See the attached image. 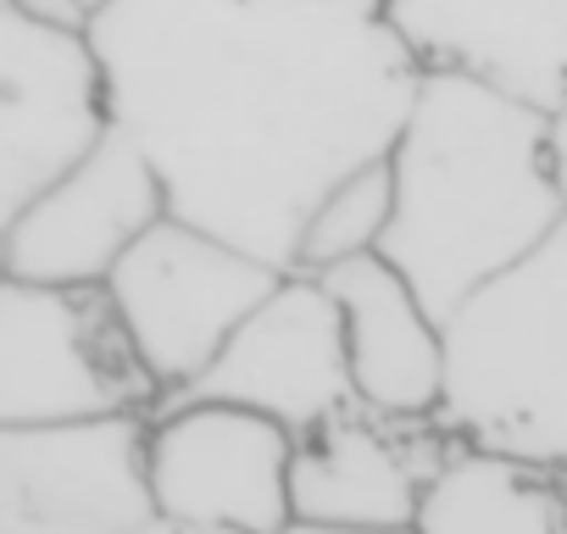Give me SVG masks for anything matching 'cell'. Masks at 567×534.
Returning <instances> with one entry per match:
<instances>
[{"label":"cell","instance_id":"12","mask_svg":"<svg viewBox=\"0 0 567 534\" xmlns=\"http://www.w3.org/2000/svg\"><path fill=\"white\" fill-rule=\"evenodd\" d=\"M423 73H467L545 112L567 106V0H384Z\"/></svg>","mask_w":567,"mask_h":534},{"label":"cell","instance_id":"7","mask_svg":"<svg viewBox=\"0 0 567 534\" xmlns=\"http://www.w3.org/2000/svg\"><path fill=\"white\" fill-rule=\"evenodd\" d=\"M112 129L106 62L90 29L0 0V223L95 156Z\"/></svg>","mask_w":567,"mask_h":534},{"label":"cell","instance_id":"2","mask_svg":"<svg viewBox=\"0 0 567 534\" xmlns=\"http://www.w3.org/2000/svg\"><path fill=\"white\" fill-rule=\"evenodd\" d=\"M545 134V106L467 73H423L390 151L395 217L379 256L417 285L440 324L567 217Z\"/></svg>","mask_w":567,"mask_h":534},{"label":"cell","instance_id":"10","mask_svg":"<svg viewBox=\"0 0 567 534\" xmlns=\"http://www.w3.org/2000/svg\"><path fill=\"white\" fill-rule=\"evenodd\" d=\"M167 212L173 206L156 162L123 129H112L95 156L0 223V267L7 279L29 285H106L123 250Z\"/></svg>","mask_w":567,"mask_h":534},{"label":"cell","instance_id":"4","mask_svg":"<svg viewBox=\"0 0 567 534\" xmlns=\"http://www.w3.org/2000/svg\"><path fill=\"white\" fill-rule=\"evenodd\" d=\"M162 401L106 285H0V423H84Z\"/></svg>","mask_w":567,"mask_h":534},{"label":"cell","instance_id":"16","mask_svg":"<svg viewBox=\"0 0 567 534\" xmlns=\"http://www.w3.org/2000/svg\"><path fill=\"white\" fill-rule=\"evenodd\" d=\"M545 145H550L556 189H561V201H567V106H556V112H550V134H545Z\"/></svg>","mask_w":567,"mask_h":534},{"label":"cell","instance_id":"1","mask_svg":"<svg viewBox=\"0 0 567 534\" xmlns=\"http://www.w3.org/2000/svg\"><path fill=\"white\" fill-rule=\"evenodd\" d=\"M90 40L173 217L284 274L318 201L395 151L423 84L384 0H112Z\"/></svg>","mask_w":567,"mask_h":534},{"label":"cell","instance_id":"14","mask_svg":"<svg viewBox=\"0 0 567 534\" xmlns=\"http://www.w3.org/2000/svg\"><path fill=\"white\" fill-rule=\"evenodd\" d=\"M417 534H567V468L456 440L423 490Z\"/></svg>","mask_w":567,"mask_h":534},{"label":"cell","instance_id":"6","mask_svg":"<svg viewBox=\"0 0 567 534\" xmlns=\"http://www.w3.org/2000/svg\"><path fill=\"white\" fill-rule=\"evenodd\" d=\"M290 468L296 429L256 407L217 396H162L145 418V479L156 517L167 523L284 534L296 523Z\"/></svg>","mask_w":567,"mask_h":534},{"label":"cell","instance_id":"18","mask_svg":"<svg viewBox=\"0 0 567 534\" xmlns=\"http://www.w3.org/2000/svg\"><path fill=\"white\" fill-rule=\"evenodd\" d=\"M284 534H417V528H318V523H290Z\"/></svg>","mask_w":567,"mask_h":534},{"label":"cell","instance_id":"9","mask_svg":"<svg viewBox=\"0 0 567 534\" xmlns=\"http://www.w3.org/2000/svg\"><path fill=\"white\" fill-rule=\"evenodd\" d=\"M178 396H217L278 418L284 429H318L340 407L357 401L346 312L323 274L290 267L272 296L234 329L217 362Z\"/></svg>","mask_w":567,"mask_h":534},{"label":"cell","instance_id":"17","mask_svg":"<svg viewBox=\"0 0 567 534\" xmlns=\"http://www.w3.org/2000/svg\"><path fill=\"white\" fill-rule=\"evenodd\" d=\"M128 534H234V528H189V523H167V517H145Z\"/></svg>","mask_w":567,"mask_h":534},{"label":"cell","instance_id":"19","mask_svg":"<svg viewBox=\"0 0 567 534\" xmlns=\"http://www.w3.org/2000/svg\"><path fill=\"white\" fill-rule=\"evenodd\" d=\"M73 7H79V12H84V18H90V23H95V18H101V12H106V7H112V0H73Z\"/></svg>","mask_w":567,"mask_h":534},{"label":"cell","instance_id":"5","mask_svg":"<svg viewBox=\"0 0 567 534\" xmlns=\"http://www.w3.org/2000/svg\"><path fill=\"white\" fill-rule=\"evenodd\" d=\"M278 279L284 267L167 212L123 250L106 274V296L117 301L162 396H178L217 362Z\"/></svg>","mask_w":567,"mask_h":534},{"label":"cell","instance_id":"11","mask_svg":"<svg viewBox=\"0 0 567 534\" xmlns=\"http://www.w3.org/2000/svg\"><path fill=\"white\" fill-rule=\"evenodd\" d=\"M456 434L440 418H390L362 401L296 434L290 501L318 528H412Z\"/></svg>","mask_w":567,"mask_h":534},{"label":"cell","instance_id":"13","mask_svg":"<svg viewBox=\"0 0 567 534\" xmlns=\"http://www.w3.org/2000/svg\"><path fill=\"white\" fill-rule=\"evenodd\" d=\"M329 290L346 312L357 401L390 418H440L445 407V324L390 256L329 267Z\"/></svg>","mask_w":567,"mask_h":534},{"label":"cell","instance_id":"15","mask_svg":"<svg viewBox=\"0 0 567 534\" xmlns=\"http://www.w3.org/2000/svg\"><path fill=\"white\" fill-rule=\"evenodd\" d=\"M390 217H395V173H390V156H384V162L357 167L351 178H340L318 201V212L307 217L296 267L329 274V267H340V261L373 256L390 234Z\"/></svg>","mask_w":567,"mask_h":534},{"label":"cell","instance_id":"8","mask_svg":"<svg viewBox=\"0 0 567 534\" xmlns=\"http://www.w3.org/2000/svg\"><path fill=\"white\" fill-rule=\"evenodd\" d=\"M145 418L0 423V534H128L156 517Z\"/></svg>","mask_w":567,"mask_h":534},{"label":"cell","instance_id":"3","mask_svg":"<svg viewBox=\"0 0 567 534\" xmlns=\"http://www.w3.org/2000/svg\"><path fill=\"white\" fill-rule=\"evenodd\" d=\"M456 440L567 468V217L445 318Z\"/></svg>","mask_w":567,"mask_h":534}]
</instances>
